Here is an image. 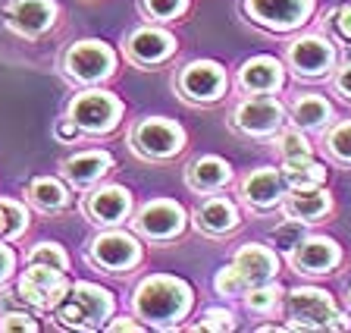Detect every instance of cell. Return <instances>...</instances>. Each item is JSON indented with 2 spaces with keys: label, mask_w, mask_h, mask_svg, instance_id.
<instances>
[{
  "label": "cell",
  "mask_w": 351,
  "mask_h": 333,
  "mask_svg": "<svg viewBox=\"0 0 351 333\" xmlns=\"http://www.w3.org/2000/svg\"><path fill=\"white\" fill-rule=\"evenodd\" d=\"M185 145V133L179 123L163 117H147L141 119L135 133H132V148L147 161H167V157L179 154Z\"/></svg>",
  "instance_id": "obj_4"
},
{
  "label": "cell",
  "mask_w": 351,
  "mask_h": 333,
  "mask_svg": "<svg viewBox=\"0 0 351 333\" xmlns=\"http://www.w3.org/2000/svg\"><path fill=\"white\" fill-rule=\"evenodd\" d=\"M289 327L285 330H345L348 321L336 311V302L317 286H298L289 292Z\"/></svg>",
  "instance_id": "obj_3"
},
{
  "label": "cell",
  "mask_w": 351,
  "mask_h": 333,
  "mask_svg": "<svg viewBox=\"0 0 351 333\" xmlns=\"http://www.w3.org/2000/svg\"><path fill=\"white\" fill-rule=\"evenodd\" d=\"M339 245L326 236H311L298 239V245L292 249V264L298 274H329L339 264Z\"/></svg>",
  "instance_id": "obj_14"
},
{
  "label": "cell",
  "mask_w": 351,
  "mask_h": 333,
  "mask_svg": "<svg viewBox=\"0 0 351 333\" xmlns=\"http://www.w3.org/2000/svg\"><path fill=\"white\" fill-rule=\"evenodd\" d=\"M213 286H217L219 296H241V292H248V286H245V280H241V274L235 271L232 264L223 267L217 274V280H213Z\"/></svg>",
  "instance_id": "obj_33"
},
{
  "label": "cell",
  "mask_w": 351,
  "mask_h": 333,
  "mask_svg": "<svg viewBox=\"0 0 351 333\" xmlns=\"http://www.w3.org/2000/svg\"><path fill=\"white\" fill-rule=\"evenodd\" d=\"M292 119L298 129H320L332 119V107L320 95H301L292 104Z\"/></svg>",
  "instance_id": "obj_26"
},
{
  "label": "cell",
  "mask_w": 351,
  "mask_h": 333,
  "mask_svg": "<svg viewBox=\"0 0 351 333\" xmlns=\"http://www.w3.org/2000/svg\"><path fill=\"white\" fill-rule=\"evenodd\" d=\"M329 207H332V198H329V192H323L320 185H314V189H289V192L282 195L285 217L301 220V223L320 220Z\"/></svg>",
  "instance_id": "obj_21"
},
{
  "label": "cell",
  "mask_w": 351,
  "mask_h": 333,
  "mask_svg": "<svg viewBox=\"0 0 351 333\" xmlns=\"http://www.w3.org/2000/svg\"><path fill=\"white\" fill-rule=\"evenodd\" d=\"M276 148L282 154V161H292V157H311V141L301 135V129H285L279 133Z\"/></svg>",
  "instance_id": "obj_30"
},
{
  "label": "cell",
  "mask_w": 351,
  "mask_h": 333,
  "mask_svg": "<svg viewBox=\"0 0 351 333\" xmlns=\"http://www.w3.org/2000/svg\"><path fill=\"white\" fill-rule=\"evenodd\" d=\"M179 91L185 101L213 104L226 95V73L213 60H195L179 73Z\"/></svg>",
  "instance_id": "obj_9"
},
{
  "label": "cell",
  "mask_w": 351,
  "mask_h": 333,
  "mask_svg": "<svg viewBox=\"0 0 351 333\" xmlns=\"http://www.w3.org/2000/svg\"><path fill=\"white\" fill-rule=\"evenodd\" d=\"M110 167H113V157H110L107 151H85V154H75L63 163V176L73 185H91L95 179H101Z\"/></svg>",
  "instance_id": "obj_24"
},
{
  "label": "cell",
  "mask_w": 351,
  "mask_h": 333,
  "mask_svg": "<svg viewBox=\"0 0 351 333\" xmlns=\"http://www.w3.org/2000/svg\"><path fill=\"white\" fill-rule=\"evenodd\" d=\"M141 10H145L151 19H179V16L189 10V0H141Z\"/></svg>",
  "instance_id": "obj_32"
},
{
  "label": "cell",
  "mask_w": 351,
  "mask_h": 333,
  "mask_svg": "<svg viewBox=\"0 0 351 333\" xmlns=\"http://www.w3.org/2000/svg\"><path fill=\"white\" fill-rule=\"evenodd\" d=\"M135 227H138L141 236L163 242V239H173L185 230V211H182V205H176L169 198H157L138 211Z\"/></svg>",
  "instance_id": "obj_12"
},
{
  "label": "cell",
  "mask_w": 351,
  "mask_h": 333,
  "mask_svg": "<svg viewBox=\"0 0 351 333\" xmlns=\"http://www.w3.org/2000/svg\"><path fill=\"white\" fill-rule=\"evenodd\" d=\"M117 67V57L104 41L97 38H85L79 45H73L63 57V69L69 79L82 82V85H91V82H104Z\"/></svg>",
  "instance_id": "obj_5"
},
{
  "label": "cell",
  "mask_w": 351,
  "mask_h": 333,
  "mask_svg": "<svg viewBox=\"0 0 351 333\" xmlns=\"http://www.w3.org/2000/svg\"><path fill=\"white\" fill-rule=\"evenodd\" d=\"M132 308L147 327L169 330L191 311V286L185 280H176V277L167 274L147 277L135 289Z\"/></svg>",
  "instance_id": "obj_1"
},
{
  "label": "cell",
  "mask_w": 351,
  "mask_h": 333,
  "mask_svg": "<svg viewBox=\"0 0 351 333\" xmlns=\"http://www.w3.org/2000/svg\"><path fill=\"white\" fill-rule=\"evenodd\" d=\"M336 89L351 101V63H345V67L336 73Z\"/></svg>",
  "instance_id": "obj_39"
},
{
  "label": "cell",
  "mask_w": 351,
  "mask_h": 333,
  "mask_svg": "<svg viewBox=\"0 0 351 333\" xmlns=\"http://www.w3.org/2000/svg\"><path fill=\"white\" fill-rule=\"evenodd\" d=\"M13 264H16V258H13V252H10V245L0 242V283L13 274Z\"/></svg>",
  "instance_id": "obj_38"
},
{
  "label": "cell",
  "mask_w": 351,
  "mask_h": 333,
  "mask_svg": "<svg viewBox=\"0 0 351 333\" xmlns=\"http://www.w3.org/2000/svg\"><path fill=\"white\" fill-rule=\"evenodd\" d=\"M29 223V214L19 201L0 198V239H16Z\"/></svg>",
  "instance_id": "obj_28"
},
{
  "label": "cell",
  "mask_w": 351,
  "mask_h": 333,
  "mask_svg": "<svg viewBox=\"0 0 351 333\" xmlns=\"http://www.w3.org/2000/svg\"><path fill=\"white\" fill-rule=\"evenodd\" d=\"M88 255H91L95 264H101L110 274H123V271H132V267L141 261V245L135 242V236H129V233L113 230V233H101V236L91 242Z\"/></svg>",
  "instance_id": "obj_11"
},
{
  "label": "cell",
  "mask_w": 351,
  "mask_h": 333,
  "mask_svg": "<svg viewBox=\"0 0 351 333\" xmlns=\"http://www.w3.org/2000/svg\"><path fill=\"white\" fill-rule=\"evenodd\" d=\"M282 123H285V111L282 104H276L273 97H248L232 113V126L245 135H254V139L276 135L282 129Z\"/></svg>",
  "instance_id": "obj_10"
},
{
  "label": "cell",
  "mask_w": 351,
  "mask_h": 333,
  "mask_svg": "<svg viewBox=\"0 0 351 333\" xmlns=\"http://www.w3.org/2000/svg\"><path fill=\"white\" fill-rule=\"evenodd\" d=\"M119 113H123V104L110 91H82L73 97L66 117L73 119L82 133H110L119 123Z\"/></svg>",
  "instance_id": "obj_6"
},
{
  "label": "cell",
  "mask_w": 351,
  "mask_h": 333,
  "mask_svg": "<svg viewBox=\"0 0 351 333\" xmlns=\"http://www.w3.org/2000/svg\"><path fill=\"white\" fill-rule=\"evenodd\" d=\"M173 51H176V38L163 29H138V32H132L129 41H125L129 60L132 63H141V67L160 63V60H167Z\"/></svg>",
  "instance_id": "obj_18"
},
{
  "label": "cell",
  "mask_w": 351,
  "mask_h": 333,
  "mask_svg": "<svg viewBox=\"0 0 351 333\" xmlns=\"http://www.w3.org/2000/svg\"><path fill=\"white\" fill-rule=\"evenodd\" d=\"M336 29L342 32L345 38H351V3H348V7H339L336 10Z\"/></svg>",
  "instance_id": "obj_40"
},
{
  "label": "cell",
  "mask_w": 351,
  "mask_h": 333,
  "mask_svg": "<svg viewBox=\"0 0 351 333\" xmlns=\"http://www.w3.org/2000/svg\"><path fill=\"white\" fill-rule=\"evenodd\" d=\"M29 264H44V267H57V271H66L69 267V258L60 249L57 242H41L29 252Z\"/></svg>",
  "instance_id": "obj_31"
},
{
  "label": "cell",
  "mask_w": 351,
  "mask_h": 333,
  "mask_svg": "<svg viewBox=\"0 0 351 333\" xmlns=\"http://www.w3.org/2000/svg\"><path fill=\"white\" fill-rule=\"evenodd\" d=\"M282 179L289 189H314V185H323L326 179V167L311 157H292V161H282Z\"/></svg>",
  "instance_id": "obj_25"
},
{
  "label": "cell",
  "mask_w": 351,
  "mask_h": 333,
  "mask_svg": "<svg viewBox=\"0 0 351 333\" xmlns=\"http://www.w3.org/2000/svg\"><path fill=\"white\" fill-rule=\"evenodd\" d=\"M279 299H282V289L273 286V283H261V286H251V292L245 296V305H248V311H257V314H270V311H276Z\"/></svg>",
  "instance_id": "obj_29"
},
{
  "label": "cell",
  "mask_w": 351,
  "mask_h": 333,
  "mask_svg": "<svg viewBox=\"0 0 351 333\" xmlns=\"http://www.w3.org/2000/svg\"><path fill=\"white\" fill-rule=\"evenodd\" d=\"M235 327V321H232V314H229L226 308H210V311H204V318L195 324V330H232Z\"/></svg>",
  "instance_id": "obj_35"
},
{
  "label": "cell",
  "mask_w": 351,
  "mask_h": 333,
  "mask_svg": "<svg viewBox=\"0 0 351 333\" xmlns=\"http://www.w3.org/2000/svg\"><path fill=\"white\" fill-rule=\"evenodd\" d=\"M229 179H232V167H229L223 157H213V154L191 161L189 170H185V183H189V189H195V192L223 189Z\"/></svg>",
  "instance_id": "obj_23"
},
{
  "label": "cell",
  "mask_w": 351,
  "mask_h": 333,
  "mask_svg": "<svg viewBox=\"0 0 351 333\" xmlns=\"http://www.w3.org/2000/svg\"><path fill=\"white\" fill-rule=\"evenodd\" d=\"M85 211L95 223H104V227H113V223L125 220L132 211V198L125 189L119 185H104V189H95L85 201Z\"/></svg>",
  "instance_id": "obj_19"
},
{
  "label": "cell",
  "mask_w": 351,
  "mask_h": 333,
  "mask_svg": "<svg viewBox=\"0 0 351 333\" xmlns=\"http://www.w3.org/2000/svg\"><path fill=\"white\" fill-rule=\"evenodd\" d=\"M314 10V0H245V13L270 32H292Z\"/></svg>",
  "instance_id": "obj_7"
},
{
  "label": "cell",
  "mask_w": 351,
  "mask_h": 333,
  "mask_svg": "<svg viewBox=\"0 0 351 333\" xmlns=\"http://www.w3.org/2000/svg\"><path fill=\"white\" fill-rule=\"evenodd\" d=\"M232 267L241 274L245 286H261V283H270L279 271V258L273 249L267 245H241L232 258Z\"/></svg>",
  "instance_id": "obj_16"
},
{
  "label": "cell",
  "mask_w": 351,
  "mask_h": 333,
  "mask_svg": "<svg viewBox=\"0 0 351 333\" xmlns=\"http://www.w3.org/2000/svg\"><path fill=\"white\" fill-rule=\"evenodd\" d=\"M107 330H145V327L135 324V321H110Z\"/></svg>",
  "instance_id": "obj_42"
},
{
  "label": "cell",
  "mask_w": 351,
  "mask_h": 333,
  "mask_svg": "<svg viewBox=\"0 0 351 333\" xmlns=\"http://www.w3.org/2000/svg\"><path fill=\"white\" fill-rule=\"evenodd\" d=\"M57 19V3L53 0H13L7 10V23L13 25L19 35H41L47 32Z\"/></svg>",
  "instance_id": "obj_15"
},
{
  "label": "cell",
  "mask_w": 351,
  "mask_h": 333,
  "mask_svg": "<svg viewBox=\"0 0 351 333\" xmlns=\"http://www.w3.org/2000/svg\"><path fill=\"white\" fill-rule=\"evenodd\" d=\"M195 223H197V230L210 233V236H223V233L239 227V207L229 198H223V195H213L204 205H197Z\"/></svg>",
  "instance_id": "obj_22"
},
{
  "label": "cell",
  "mask_w": 351,
  "mask_h": 333,
  "mask_svg": "<svg viewBox=\"0 0 351 333\" xmlns=\"http://www.w3.org/2000/svg\"><path fill=\"white\" fill-rule=\"evenodd\" d=\"M66 289H69L66 271H57V267L32 264L19 277V299L35 305V308H57L60 299L66 296Z\"/></svg>",
  "instance_id": "obj_8"
},
{
  "label": "cell",
  "mask_w": 351,
  "mask_h": 333,
  "mask_svg": "<svg viewBox=\"0 0 351 333\" xmlns=\"http://www.w3.org/2000/svg\"><path fill=\"white\" fill-rule=\"evenodd\" d=\"M298 239H301V220H292V217H289V223H282V227L273 230V242L285 245V249H295Z\"/></svg>",
  "instance_id": "obj_36"
},
{
  "label": "cell",
  "mask_w": 351,
  "mask_h": 333,
  "mask_svg": "<svg viewBox=\"0 0 351 333\" xmlns=\"http://www.w3.org/2000/svg\"><path fill=\"white\" fill-rule=\"evenodd\" d=\"M0 330H7V333L29 330V333H35L38 324L29 318V314H22V311H10V314H3V321H0Z\"/></svg>",
  "instance_id": "obj_37"
},
{
  "label": "cell",
  "mask_w": 351,
  "mask_h": 333,
  "mask_svg": "<svg viewBox=\"0 0 351 333\" xmlns=\"http://www.w3.org/2000/svg\"><path fill=\"white\" fill-rule=\"evenodd\" d=\"M348 302H351V292H348Z\"/></svg>",
  "instance_id": "obj_43"
},
{
  "label": "cell",
  "mask_w": 351,
  "mask_h": 333,
  "mask_svg": "<svg viewBox=\"0 0 351 333\" xmlns=\"http://www.w3.org/2000/svg\"><path fill=\"white\" fill-rule=\"evenodd\" d=\"M29 198L35 207L41 211H60L66 205V185L60 179H51V176H41L29 185Z\"/></svg>",
  "instance_id": "obj_27"
},
{
  "label": "cell",
  "mask_w": 351,
  "mask_h": 333,
  "mask_svg": "<svg viewBox=\"0 0 351 333\" xmlns=\"http://www.w3.org/2000/svg\"><path fill=\"white\" fill-rule=\"evenodd\" d=\"M57 324L66 330H97L113 314V296L95 283H75L66 289L57 308Z\"/></svg>",
  "instance_id": "obj_2"
},
{
  "label": "cell",
  "mask_w": 351,
  "mask_h": 333,
  "mask_svg": "<svg viewBox=\"0 0 351 333\" xmlns=\"http://www.w3.org/2000/svg\"><path fill=\"white\" fill-rule=\"evenodd\" d=\"M239 85L251 95H273L282 85V67L276 57H251L239 69Z\"/></svg>",
  "instance_id": "obj_20"
},
{
  "label": "cell",
  "mask_w": 351,
  "mask_h": 333,
  "mask_svg": "<svg viewBox=\"0 0 351 333\" xmlns=\"http://www.w3.org/2000/svg\"><path fill=\"white\" fill-rule=\"evenodd\" d=\"M79 133H82V129L75 126V123H73V119H69V117H66V119H60V123H57V139H63V141L75 139V135H79Z\"/></svg>",
  "instance_id": "obj_41"
},
{
  "label": "cell",
  "mask_w": 351,
  "mask_h": 333,
  "mask_svg": "<svg viewBox=\"0 0 351 333\" xmlns=\"http://www.w3.org/2000/svg\"><path fill=\"white\" fill-rule=\"evenodd\" d=\"M289 63H292V69L298 76H304V79H317V76H326L329 69H332V63H336V51H332V45L323 41V38L304 35V38H298V41L289 45Z\"/></svg>",
  "instance_id": "obj_13"
},
{
  "label": "cell",
  "mask_w": 351,
  "mask_h": 333,
  "mask_svg": "<svg viewBox=\"0 0 351 333\" xmlns=\"http://www.w3.org/2000/svg\"><path fill=\"white\" fill-rule=\"evenodd\" d=\"M329 151L339 157V161H348L351 163V119L348 123H339L332 133H329Z\"/></svg>",
  "instance_id": "obj_34"
},
{
  "label": "cell",
  "mask_w": 351,
  "mask_h": 333,
  "mask_svg": "<svg viewBox=\"0 0 351 333\" xmlns=\"http://www.w3.org/2000/svg\"><path fill=\"white\" fill-rule=\"evenodd\" d=\"M282 195H285V179H282V173L273 170V167L251 170L248 176L241 179V198L248 201L251 207H257V211L279 205Z\"/></svg>",
  "instance_id": "obj_17"
}]
</instances>
